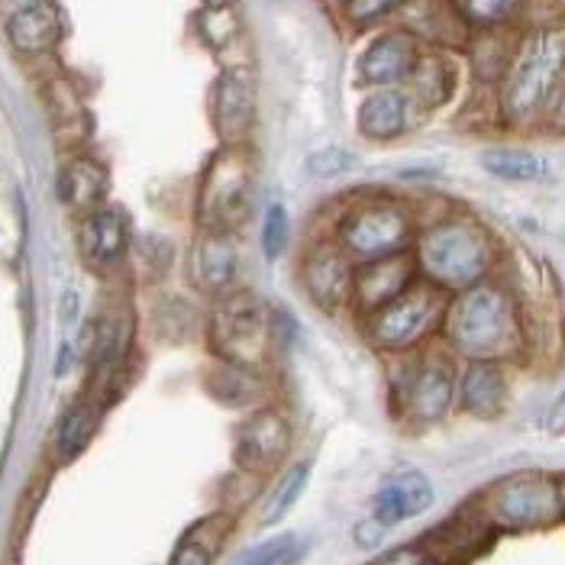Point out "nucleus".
Here are the masks:
<instances>
[{"label":"nucleus","instance_id":"nucleus-24","mask_svg":"<svg viewBox=\"0 0 565 565\" xmlns=\"http://www.w3.org/2000/svg\"><path fill=\"white\" fill-rule=\"evenodd\" d=\"M233 526H236V518L226 514V511H217L211 518H201L198 523H191L181 533L169 565H214L220 550L226 546V540L233 533Z\"/></svg>","mask_w":565,"mask_h":565},{"label":"nucleus","instance_id":"nucleus-40","mask_svg":"<svg viewBox=\"0 0 565 565\" xmlns=\"http://www.w3.org/2000/svg\"><path fill=\"white\" fill-rule=\"evenodd\" d=\"M546 430L553 436H565V392L556 397V404L546 414Z\"/></svg>","mask_w":565,"mask_h":565},{"label":"nucleus","instance_id":"nucleus-34","mask_svg":"<svg viewBox=\"0 0 565 565\" xmlns=\"http://www.w3.org/2000/svg\"><path fill=\"white\" fill-rule=\"evenodd\" d=\"M407 0H340V17H343V23H349V26L365 30L372 23H382L388 17H397V10Z\"/></svg>","mask_w":565,"mask_h":565},{"label":"nucleus","instance_id":"nucleus-35","mask_svg":"<svg viewBox=\"0 0 565 565\" xmlns=\"http://www.w3.org/2000/svg\"><path fill=\"white\" fill-rule=\"evenodd\" d=\"M204 23V40L214 45V49H223L226 43H233L236 40V33H239V23H236V17H233V10L226 7V10H204V17H201Z\"/></svg>","mask_w":565,"mask_h":565},{"label":"nucleus","instance_id":"nucleus-10","mask_svg":"<svg viewBox=\"0 0 565 565\" xmlns=\"http://www.w3.org/2000/svg\"><path fill=\"white\" fill-rule=\"evenodd\" d=\"M355 271L359 262L330 233L310 236L295 268L305 298L323 313H352Z\"/></svg>","mask_w":565,"mask_h":565},{"label":"nucleus","instance_id":"nucleus-31","mask_svg":"<svg viewBox=\"0 0 565 565\" xmlns=\"http://www.w3.org/2000/svg\"><path fill=\"white\" fill-rule=\"evenodd\" d=\"M504 30H476L469 45H466L472 52V65H476L481 82L494 87L501 82V75H504V68L511 62L514 43H518V36H508Z\"/></svg>","mask_w":565,"mask_h":565},{"label":"nucleus","instance_id":"nucleus-19","mask_svg":"<svg viewBox=\"0 0 565 565\" xmlns=\"http://www.w3.org/2000/svg\"><path fill=\"white\" fill-rule=\"evenodd\" d=\"M494 536H498V533L472 511V504H466L456 518H449L446 523L434 526V530L420 540V546H424L439 565H466L472 563L476 556H481V553L494 543Z\"/></svg>","mask_w":565,"mask_h":565},{"label":"nucleus","instance_id":"nucleus-9","mask_svg":"<svg viewBox=\"0 0 565 565\" xmlns=\"http://www.w3.org/2000/svg\"><path fill=\"white\" fill-rule=\"evenodd\" d=\"M207 343L220 362L268 375L278 352L271 333V310L249 288L214 301V313L207 320Z\"/></svg>","mask_w":565,"mask_h":565},{"label":"nucleus","instance_id":"nucleus-26","mask_svg":"<svg viewBox=\"0 0 565 565\" xmlns=\"http://www.w3.org/2000/svg\"><path fill=\"white\" fill-rule=\"evenodd\" d=\"M58 194L68 207L75 211H97L104 207V198H107V169L94 159H72L62 174H58Z\"/></svg>","mask_w":565,"mask_h":565},{"label":"nucleus","instance_id":"nucleus-38","mask_svg":"<svg viewBox=\"0 0 565 565\" xmlns=\"http://www.w3.org/2000/svg\"><path fill=\"white\" fill-rule=\"evenodd\" d=\"M271 333H275V347H295L301 330H298V320L288 313V310H271Z\"/></svg>","mask_w":565,"mask_h":565},{"label":"nucleus","instance_id":"nucleus-6","mask_svg":"<svg viewBox=\"0 0 565 565\" xmlns=\"http://www.w3.org/2000/svg\"><path fill=\"white\" fill-rule=\"evenodd\" d=\"M198 230L243 233L256 211V156L249 146H220L198 184Z\"/></svg>","mask_w":565,"mask_h":565},{"label":"nucleus","instance_id":"nucleus-30","mask_svg":"<svg viewBox=\"0 0 565 565\" xmlns=\"http://www.w3.org/2000/svg\"><path fill=\"white\" fill-rule=\"evenodd\" d=\"M307 550H310V540L305 533L285 530L239 550L230 565H301L307 559Z\"/></svg>","mask_w":565,"mask_h":565},{"label":"nucleus","instance_id":"nucleus-44","mask_svg":"<svg viewBox=\"0 0 565 565\" xmlns=\"http://www.w3.org/2000/svg\"><path fill=\"white\" fill-rule=\"evenodd\" d=\"M204 3V10H226V7H233V0H201Z\"/></svg>","mask_w":565,"mask_h":565},{"label":"nucleus","instance_id":"nucleus-15","mask_svg":"<svg viewBox=\"0 0 565 565\" xmlns=\"http://www.w3.org/2000/svg\"><path fill=\"white\" fill-rule=\"evenodd\" d=\"M397 30L414 36L424 49H466L472 26L466 23L456 0H407L397 10Z\"/></svg>","mask_w":565,"mask_h":565},{"label":"nucleus","instance_id":"nucleus-3","mask_svg":"<svg viewBox=\"0 0 565 565\" xmlns=\"http://www.w3.org/2000/svg\"><path fill=\"white\" fill-rule=\"evenodd\" d=\"M414 262L420 281L434 285L443 295H459L504 268V249L498 236L469 211H439L420 217L414 239Z\"/></svg>","mask_w":565,"mask_h":565},{"label":"nucleus","instance_id":"nucleus-2","mask_svg":"<svg viewBox=\"0 0 565 565\" xmlns=\"http://www.w3.org/2000/svg\"><path fill=\"white\" fill-rule=\"evenodd\" d=\"M565 85V17L536 20L511 52V62L494 87V114L508 130L543 127L553 100Z\"/></svg>","mask_w":565,"mask_h":565},{"label":"nucleus","instance_id":"nucleus-29","mask_svg":"<svg viewBox=\"0 0 565 565\" xmlns=\"http://www.w3.org/2000/svg\"><path fill=\"white\" fill-rule=\"evenodd\" d=\"M100 401H78L58 424V434H55V456L62 462L82 456L87 449V443L94 439L97 427H100Z\"/></svg>","mask_w":565,"mask_h":565},{"label":"nucleus","instance_id":"nucleus-27","mask_svg":"<svg viewBox=\"0 0 565 565\" xmlns=\"http://www.w3.org/2000/svg\"><path fill=\"white\" fill-rule=\"evenodd\" d=\"M307 481H310V462L307 459H298L291 462L288 469H281V476L275 481V488L268 491L265 504H262L259 526H278L281 521H288V514L298 508L301 494L307 491Z\"/></svg>","mask_w":565,"mask_h":565},{"label":"nucleus","instance_id":"nucleus-36","mask_svg":"<svg viewBox=\"0 0 565 565\" xmlns=\"http://www.w3.org/2000/svg\"><path fill=\"white\" fill-rule=\"evenodd\" d=\"M307 169L317 178H340L352 169V156L347 149H320L307 159Z\"/></svg>","mask_w":565,"mask_h":565},{"label":"nucleus","instance_id":"nucleus-25","mask_svg":"<svg viewBox=\"0 0 565 565\" xmlns=\"http://www.w3.org/2000/svg\"><path fill=\"white\" fill-rule=\"evenodd\" d=\"M7 40L23 55L49 52L62 40V17L49 0L36 3V7H26V10H17L7 20Z\"/></svg>","mask_w":565,"mask_h":565},{"label":"nucleus","instance_id":"nucleus-39","mask_svg":"<svg viewBox=\"0 0 565 565\" xmlns=\"http://www.w3.org/2000/svg\"><path fill=\"white\" fill-rule=\"evenodd\" d=\"M385 536H388V530L379 521H372V518L369 521H359L355 530H352V540H355L359 550H379L385 543Z\"/></svg>","mask_w":565,"mask_h":565},{"label":"nucleus","instance_id":"nucleus-28","mask_svg":"<svg viewBox=\"0 0 565 565\" xmlns=\"http://www.w3.org/2000/svg\"><path fill=\"white\" fill-rule=\"evenodd\" d=\"M481 169L498 178V181H511V184H533L546 174V162L530 152V149H514V146H494L484 149L479 156Z\"/></svg>","mask_w":565,"mask_h":565},{"label":"nucleus","instance_id":"nucleus-12","mask_svg":"<svg viewBox=\"0 0 565 565\" xmlns=\"http://www.w3.org/2000/svg\"><path fill=\"white\" fill-rule=\"evenodd\" d=\"M191 285L211 301H223L246 291V253L239 233H207L201 230L191 246Z\"/></svg>","mask_w":565,"mask_h":565},{"label":"nucleus","instance_id":"nucleus-8","mask_svg":"<svg viewBox=\"0 0 565 565\" xmlns=\"http://www.w3.org/2000/svg\"><path fill=\"white\" fill-rule=\"evenodd\" d=\"M449 295L436 291L434 285L417 281L392 305L379 307L375 313L362 317V337L365 343L385 355H414L420 349L439 343L443 317H446Z\"/></svg>","mask_w":565,"mask_h":565},{"label":"nucleus","instance_id":"nucleus-22","mask_svg":"<svg viewBox=\"0 0 565 565\" xmlns=\"http://www.w3.org/2000/svg\"><path fill=\"white\" fill-rule=\"evenodd\" d=\"M411 110L414 104L404 87H379L362 97L355 127L369 142H394L411 130Z\"/></svg>","mask_w":565,"mask_h":565},{"label":"nucleus","instance_id":"nucleus-17","mask_svg":"<svg viewBox=\"0 0 565 565\" xmlns=\"http://www.w3.org/2000/svg\"><path fill=\"white\" fill-rule=\"evenodd\" d=\"M424 45L417 43L414 36H407L404 30H388L379 33L372 43L365 45L355 58V78L359 85L372 87H404L417 55Z\"/></svg>","mask_w":565,"mask_h":565},{"label":"nucleus","instance_id":"nucleus-16","mask_svg":"<svg viewBox=\"0 0 565 565\" xmlns=\"http://www.w3.org/2000/svg\"><path fill=\"white\" fill-rule=\"evenodd\" d=\"M420 281L414 253H401L388 259L362 262L355 271V291H352V313L362 320L369 313H375L379 307L392 305L394 298H401L407 288H414Z\"/></svg>","mask_w":565,"mask_h":565},{"label":"nucleus","instance_id":"nucleus-33","mask_svg":"<svg viewBox=\"0 0 565 565\" xmlns=\"http://www.w3.org/2000/svg\"><path fill=\"white\" fill-rule=\"evenodd\" d=\"M288 239H291V217H288V211H285L281 201H271V204L265 207V214H262L259 246L265 262L281 259L285 249H288Z\"/></svg>","mask_w":565,"mask_h":565},{"label":"nucleus","instance_id":"nucleus-45","mask_svg":"<svg viewBox=\"0 0 565 565\" xmlns=\"http://www.w3.org/2000/svg\"><path fill=\"white\" fill-rule=\"evenodd\" d=\"M7 565H20V563H17V559H10V563H7Z\"/></svg>","mask_w":565,"mask_h":565},{"label":"nucleus","instance_id":"nucleus-42","mask_svg":"<svg viewBox=\"0 0 565 565\" xmlns=\"http://www.w3.org/2000/svg\"><path fill=\"white\" fill-rule=\"evenodd\" d=\"M556 491H559V511H563V521H565V472L556 476Z\"/></svg>","mask_w":565,"mask_h":565},{"label":"nucleus","instance_id":"nucleus-13","mask_svg":"<svg viewBox=\"0 0 565 565\" xmlns=\"http://www.w3.org/2000/svg\"><path fill=\"white\" fill-rule=\"evenodd\" d=\"M256 114L259 104L253 75L243 68H226L211 97V117L220 146H249V136L256 130Z\"/></svg>","mask_w":565,"mask_h":565},{"label":"nucleus","instance_id":"nucleus-21","mask_svg":"<svg viewBox=\"0 0 565 565\" xmlns=\"http://www.w3.org/2000/svg\"><path fill=\"white\" fill-rule=\"evenodd\" d=\"M456 87H459V68L449 58V52L420 49V55H417L407 82H404L411 104L420 110H439L456 97Z\"/></svg>","mask_w":565,"mask_h":565},{"label":"nucleus","instance_id":"nucleus-5","mask_svg":"<svg viewBox=\"0 0 565 565\" xmlns=\"http://www.w3.org/2000/svg\"><path fill=\"white\" fill-rule=\"evenodd\" d=\"M417 230H420V214L407 201L392 194H359L340 204L337 217L323 233H330L362 265V262L411 253Z\"/></svg>","mask_w":565,"mask_h":565},{"label":"nucleus","instance_id":"nucleus-1","mask_svg":"<svg viewBox=\"0 0 565 565\" xmlns=\"http://www.w3.org/2000/svg\"><path fill=\"white\" fill-rule=\"evenodd\" d=\"M439 347L459 362L488 359L514 365L530 355L521 298L514 295L504 275L488 278L459 295H449Z\"/></svg>","mask_w":565,"mask_h":565},{"label":"nucleus","instance_id":"nucleus-18","mask_svg":"<svg viewBox=\"0 0 565 565\" xmlns=\"http://www.w3.org/2000/svg\"><path fill=\"white\" fill-rule=\"evenodd\" d=\"M436 491L434 481L427 479L420 469H404L385 476L375 498H372V521H379L385 530H394L404 521H414L434 508Z\"/></svg>","mask_w":565,"mask_h":565},{"label":"nucleus","instance_id":"nucleus-7","mask_svg":"<svg viewBox=\"0 0 565 565\" xmlns=\"http://www.w3.org/2000/svg\"><path fill=\"white\" fill-rule=\"evenodd\" d=\"M469 504L494 533H533L563 521L556 476L540 469L491 481Z\"/></svg>","mask_w":565,"mask_h":565},{"label":"nucleus","instance_id":"nucleus-11","mask_svg":"<svg viewBox=\"0 0 565 565\" xmlns=\"http://www.w3.org/2000/svg\"><path fill=\"white\" fill-rule=\"evenodd\" d=\"M291 443L295 430L288 414L278 404H265L259 411L239 417L233 434V462L239 472L265 481L271 472L285 469Z\"/></svg>","mask_w":565,"mask_h":565},{"label":"nucleus","instance_id":"nucleus-14","mask_svg":"<svg viewBox=\"0 0 565 565\" xmlns=\"http://www.w3.org/2000/svg\"><path fill=\"white\" fill-rule=\"evenodd\" d=\"M511 404V375L504 362L466 359L456 379V411L476 420H498Z\"/></svg>","mask_w":565,"mask_h":565},{"label":"nucleus","instance_id":"nucleus-41","mask_svg":"<svg viewBox=\"0 0 565 565\" xmlns=\"http://www.w3.org/2000/svg\"><path fill=\"white\" fill-rule=\"evenodd\" d=\"M543 127L553 132H565V85H563V90L556 94V100H553V110H550V117H546V124H543Z\"/></svg>","mask_w":565,"mask_h":565},{"label":"nucleus","instance_id":"nucleus-37","mask_svg":"<svg viewBox=\"0 0 565 565\" xmlns=\"http://www.w3.org/2000/svg\"><path fill=\"white\" fill-rule=\"evenodd\" d=\"M365 565H439L420 546V540L417 543H401V546H392V550H385V553H379L375 559H369Z\"/></svg>","mask_w":565,"mask_h":565},{"label":"nucleus","instance_id":"nucleus-20","mask_svg":"<svg viewBox=\"0 0 565 565\" xmlns=\"http://www.w3.org/2000/svg\"><path fill=\"white\" fill-rule=\"evenodd\" d=\"M130 243V226L120 207H97L78 226V249L90 268H110L124 259Z\"/></svg>","mask_w":565,"mask_h":565},{"label":"nucleus","instance_id":"nucleus-4","mask_svg":"<svg viewBox=\"0 0 565 565\" xmlns=\"http://www.w3.org/2000/svg\"><path fill=\"white\" fill-rule=\"evenodd\" d=\"M456 379L459 359L439 343L414 355H397L388 385L392 417L414 434L439 427L456 411Z\"/></svg>","mask_w":565,"mask_h":565},{"label":"nucleus","instance_id":"nucleus-43","mask_svg":"<svg viewBox=\"0 0 565 565\" xmlns=\"http://www.w3.org/2000/svg\"><path fill=\"white\" fill-rule=\"evenodd\" d=\"M3 3H10V7H13V13H17V10H26V7H36V3H45V0H3Z\"/></svg>","mask_w":565,"mask_h":565},{"label":"nucleus","instance_id":"nucleus-32","mask_svg":"<svg viewBox=\"0 0 565 565\" xmlns=\"http://www.w3.org/2000/svg\"><path fill=\"white\" fill-rule=\"evenodd\" d=\"M466 23L476 30H504L514 17H521L530 0H456Z\"/></svg>","mask_w":565,"mask_h":565},{"label":"nucleus","instance_id":"nucleus-23","mask_svg":"<svg viewBox=\"0 0 565 565\" xmlns=\"http://www.w3.org/2000/svg\"><path fill=\"white\" fill-rule=\"evenodd\" d=\"M268 388H271L268 375L230 365V362H220V359L207 372V394L217 404L230 407V411H239V414H249V411H259L265 404H271V392Z\"/></svg>","mask_w":565,"mask_h":565}]
</instances>
